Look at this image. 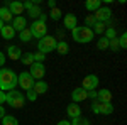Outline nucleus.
Wrapping results in <instances>:
<instances>
[{"mask_svg":"<svg viewBox=\"0 0 127 125\" xmlns=\"http://www.w3.org/2000/svg\"><path fill=\"white\" fill-rule=\"evenodd\" d=\"M15 86H17V75L12 69L2 68L0 69V90L10 91V90H15Z\"/></svg>","mask_w":127,"mask_h":125,"instance_id":"f257e3e1","label":"nucleus"},{"mask_svg":"<svg viewBox=\"0 0 127 125\" xmlns=\"http://www.w3.org/2000/svg\"><path fill=\"white\" fill-rule=\"evenodd\" d=\"M5 103H9V106L12 108H24L26 96L19 90H10V91H5Z\"/></svg>","mask_w":127,"mask_h":125,"instance_id":"f03ea898","label":"nucleus"},{"mask_svg":"<svg viewBox=\"0 0 127 125\" xmlns=\"http://www.w3.org/2000/svg\"><path fill=\"white\" fill-rule=\"evenodd\" d=\"M93 30L88 29V27H75V29L71 30V37L75 39L76 42H80V44H87V42H90V41H93Z\"/></svg>","mask_w":127,"mask_h":125,"instance_id":"7ed1b4c3","label":"nucleus"},{"mask_svg":"<svg viewBox=\"0 0 127 125\" xmlns=\"http://www.w3.org/2000/svg\"><path fill=\"white\" fill-rule=\"evenodd\" d=\"M56 44H58V39L53 37V36H44L42 39H39L37 42V52H42V54H48L51 51L56 49Z\"/></svg>","mask_w":127,"mask_h":125,"instance_id":"20e7f679","label":"nucleus"},{"mask_svg":"<svg viewBox=\"0 0 127 125\" xmlns=\"http://www.w3.org/2000/svg\"><path fill=\"white\" fill-rule=\"evenodd\" d=\"M29 30L32 34V37L36 39H42L44 36H48V25H46V22H41V20H34L31 24Z\"/></svg>","mask_w":127,"mask_h":125,"instance_id":"39448f33","label":"nucleus"},{"mask_svg":"<svg viewBox=\"0 0 127 125\" xmlns=\"http://www.w3.org/2000/svg\"><path fill=\"white\" fill-rule=\"evenodd\" d=\"M17 85H19L22 90H26V91L34 86V79H32V76L29 75V71H22L20 75H17Z\"/></svg>","mask_w":127,"mask_h":125,"instance_id":"423d86ee","label":"nucleus"},{"mask_svg":"<svg viewBox=\"0 0 127 125\" xmlns=\"http://www.w3.org/2000/svg\"><path fill=\"white\" fill-rule=\"evenodd\" d=\"M29 75L32 76V79L36 81H39V79H42L44 78V75H46V66H44V63H32L31 64V69H29Z\"/></svg>","mask_w":127,"mask_h":125,"instance_id":"0eeeda50","label":"nucleus"},{"mask_svg":"<svg viewBox=\"0 0 127 125\" xmlns=\"http://www.w3.org/2000/svg\"><path fill=\"white\" fill-rule=\"evenodd\" d=\"M93 17H95V20H97V22L108 24V22H110V19H112V10L108 9V7H100V9L95 10Z\"/></svg>","mask_w":127,"mask_h":125,"instance_id":"6e6552de","label":"nucleus"},{"mask_svg":"<svg viewBox=\"0 0 127 125\" xmlns=\"http://www.w3.org/2000/svg\"><path fill=\"white\" fill-rule=\"evenodd\" d=\"M97 86H98V76L97 75H88L81 81V88L87 90V91H92V90H95Z\"/></svg>","mask_w":127,"mask_h":125,"instance_id":"1a4fd4ad","label":"nucleus"},{"mask_svg":"<svg viewBox=\"0 0 127 125\" xmlns=\"http://www.w3.org/2000/svg\"><path fill=\"white\" fill-rule=\"evenodd\" d=\"M88 98V91L87 90H83V88H75L73 90V93H71V100H73V103H80V101H83V100H87Z\"/></svg>","mask_w":127,"mask_h":125,"instance_id":"9d476101","label":"nucleus"},{"mask_svg":"<svg viewBox=\"0 0 127 125\" xmlns=\"http://www.w3.org/2000/svg\"><path fill=\"white\" fill-rule=\"evenodd\" d=\"M97 101L98 103H112V91L107 88L97 91Z\"/></svg>","mask_w":127,"mask_h":125,"instance_id":"9b49d317","label":"nucleus"},{"mask_svg":"<svg viewBox=\"0 0 127 125\" xmlns=\"http://www.w3.org/2000/svg\"><path fill=\"white\" fill-rule=\"evenodd\" d=\"M66 115L73 120V118H76V117H81V108H80L78 103H69L68 106H66Z\"/></svg>","mask_w":127,"mask_h":125,"instance_id":"f8f14e48","label":"nucleus"},{"mask_svg":"<svg viewBox=\"0 0 127 125\" xmlns=\"http://www.w3.org/2000/svg\"><path fill=\"white\" fill-rule=\"evenodd\" d=\"M10 25H12V29L14 30H24L26 27H27V22H26V17H22V15H19V17H14V20L10 22Z\"/></svg>","mask_w":127,"mask_h":125,"instance_id":"ddd939ff","label":"nucleus"},{"mask_svg":"<svg viewBox=\"0 0 127 125\" xmlns=\"http://www.w3.org/2000/svg\"><path fill=\"white\" fill-rule=\"evenodd\" d=\"M7 9L12 12L14 17H19L24 12V5H22V2H10V3H7Z\"/></svg>","mask_w":127,"mask_h":125,"instance_id":"4468645a","label":"nucleus"},{"mask_svg":"<svg viewBox=\"0 0 127 125\" xmlns=\"http://www.w3.org/2000/svg\"><path fill=\"white\" fill-rule=\"evenodd\" d=\"M7 54H9V59H12V61H19L20 56H22V51H20L19 46H9L7 48Z\"/></svg>","mask_w":127,"mask_h":125,"instance_id":"2eb2a0df","label":"nucleus"},{"mask_svg":"<svg viewBox=\"0 0 127 125\" xmlns=\"http://www.w3.org/2000/svg\"><path fill=\"white\" fill-rule=\"evenodd\" d=\"M63 22H64V27H66V29L73 30L76 27V15H75V14H66L64 19H63Z\"/></svg>","mask_w":127,"mask_h":125,"instance_id":"dca6fc26","label":"nucleus"},{"mask_svg":"<svg viewBox=\"0 0 127 125\" xmlns=\"http://www.w3.org/2000/svg\"><path fill=\"white\" fill-rule=\"evenodd\" d=\"M0 20H2L3 24H10V22L14 20V15H12V12H10L7 7H0Z\"/></svg>","mask_w":127,"mask_h":125,"instance_id":"f3484780","label":"nucleus"},{"mask_svg":"<svg viewBox=\"0 0 127 125\" xmlns=\"http://www.w3.org/2000/svg\"><path fill=\"white\" fill-rule=\"evenodd\" d=\"M0 34H2V37H3V39L10 41V39H14V36H15V30L12 29L10 24H5V25L2 27V30H0Z\"/></svg>","mask_w":127,"mask_h":125,"instance_id":"a211bd4d","label":"nucleus"},{"mask_svg":"<svg viewBox=\"0 0 127 125\" xmlns=\"http://www.w3.org/2000/svg\"><path fill=\"white\" fill-rule=\"evenodd\" d=\"M32 90H34L37 95H44V93L49 90V86H48V83H46V81H34Z\"/></svg>","mask_w":127,"mask_h":125,"instance_id":"6ab92c4d","label":"nucleus"},{"mask_svg":"<svg viewBox=\"0 0 127 125\" xmlns=\"http://www.w3.org/2000/svg\"><path fill=\"white\" fill-rule=\"evenodd\" d=\"M56 51H58V54H61V56L68 54V51H69L68 42H66V41H58V44H56Z\"/></svg>","mask_w":127,"mask_h":125,"instance_id":"aec40b11","label":"nucleus"},{"mask_svg":"<svg viewBox=\"0 0 127 125\" xmlns=\"http://www.w3.org/2000/svg\"><path fill=\"white\" fill-rule=\"evenodd\" d=\"M114 105L112 103H100V115H112Z\"/></svg>","mask_w":127,"mask_h":125,"instance_id":"412c9836","label":"nucleus"},{"mask_svg":"<svg viewBox=\"0 0 127 125\" xmlns=\"http://www.w3.org/2000/svg\"><path fill=\"white\" fill-rule=\"evenodd\" d=\"M100 7H102V2L100 0H88V2H85V9L90 10V12L100 9Z\"/></svg>","mask_w":127,"mask_h":125,"instance_id":"4be33fe9","label":"nucleus"},{"mask_svg":"<svg viewBox=\"0 0 127 125\" xmlns=\"http://www.w3.org/2000/svg\"><path fill=\"white\" fill-rule=\"evenodd\" d=\"M2 125H19V120L14 115H3L2 117Z\"/></svg>","mask_w":127,"mask_h":125,"instance_id":"5701e85b","label":"nucleus"},{"mask_svg":"<svg viewBox=\"0 0 127 125\" xmlns=\"http://www.w3.org/2000/svg\"><path fill=\"white\" fill-rule=\"evenodd\" d=\"M19 37H20L22 42H29V41H32V34H31L29 27H26L24 30H20V32H19Z\"/></svg>","mask_w":127,"mask_h":125,"instance_id":"b1692460","label":"nucleus"},{"mask_svg":"<svg viewBox=\"0 0 127 125\" xmlns=\"http://www.w3.org/2000/svg\"><path fill=\"white\" fill-rule=\"evenodd\" d=\"M20 61H22V64L31 66V64L34 63V54H32V52H26V54H22V56H20Z\"/></svg>","mask_w":127,"mask_h":125,"instance_id":"393cba45","label":"nucleus"},{"mask_svg":"<svg viewBox=\"0 0 127 125\" xmlns=\"http://www.w3.org/2000/svg\"><path fill=\"white\" fill-rule=\"evenodd\" d=\"M27 12H29L27 15H29L31 19H34V20H37V19H39V15L42 14V12H41V7H39V5H34V7H32L31 10H27Z\"/></svg>","mask_w":127,"mask_h":125,"instance_id":"a878e982","label":"nucleus"},{"mask_svg":"<svg viewBox=\"0 0 127 125\" xmlns=\"http://www.w3.org/2000/svg\"><path fill=\"white\" fill-rule=\"evenodd\" d=\"M71 125H92V124H90V120L85 118V117H76V118L71 120Z\"/></svg>","mask_w":127,"mask_h":125,"instance_id":"bb28decb","label":"nucleus"},{"mask_svg":"<svg viewBox=\"0 0 127 125\" xmlns=\"http://www.w3.org/2000/svg\"><path fill=\"white\" fill-rule=\"evenodd\" d=\"M49 17L53 20H59L61 17H63V12L58 9V7H54V9H51V12H49Z\"/></svg>","mask_w":127,"mask_h":125,"instance_id":"cd10ccee","label":"nucleus"},{"mask_svg":"<svg viewBox=\"0 0 127 125\" xmlns=\"http://www.w3.org/2000/svg\"><path fill=\"white\" fill-rule=\"evenodd\" d=\"M103 37L108 39V41H110V39H115V37H117V32H115V29H114V27H107V29H105V32H103Z\"/></svg>","mask_w":127,"mask_h":125,"instance_id":"c85d7f7f","label":"nucleus"},{"mask_svg":"<svg viewBox=\"0 0 127 125\" xmlns=\"http://www.w3.org/2000/svg\"><path fill=\"white\" fill-rule=\"evenodd\" d=\"M105 29H107V27H105L103 22H97V24L93 25V29H92V30H93V34H103Z\"/></svg>","mask_w":127,"mask_h":125,"instance_id":"c756f323","label":"nucleus"},{"mask_svg":"<svg viewBox=\"0 0 127 125\" xmlns=\"http://www.w3.org/2000/svg\"><path fill=\"white\" fill-rule=\"evenodd\" d=\"M97 48L100 49V51H105V49H108V39H105L103 36L98 39V42H97Z\"/></svg>","mask_w":127,"mask_h":125,"instance_id":"7c9ffc66","label":"nucleus"},{"mask_svg":"<svg viewBox=\"0 0 127 125\" xmlns=\"http://www.w3.org/2000/svg\"><path fill=\"white\" fill-rule=\"evenodd\" d=\"M117 41H119V49H126L127 48V32H122V36Z\"/></svg>","mask_w":127,"mask_h":125,"instance_id":"2f4dec72","label":"nucleus"},{"mask_svg":"<svg viewBox=\"0 0 127 125\" xmlns=\"http://www.w3.org/2000/svg\"><path fill=\"white\" fill-rule=\"evenodd\" d=\"M97 24V20H95V17H93V14H90V15H87V19H85V27H88V29H92L93 25Z\"/></svg>","mask_w":127,"mask_h":125,"instance_id":"473e14b6","label":"nucleus"},{"mask_svg":"<svg viewBox=\"0 0 127 125\" xmlns=\"http://www.w3.org/2000/svg\"><path fill=\"white\" fill-rule=\"evenodd\" d=\"M26 100H29V101H36V98H37V93H36V91H34V90H32V88H31V90H27V91H26Z\"/></svg>","mask_w":127,"mask_h":125,"instance_id":"72a5a7b5","label":"nucleus"},{"mask_svg":"<svg viewBox=\"0 0 127 125\" xmlns=\"http://www.w3.org/2000/svg\"><path fill=\"white\" fill-rule=\"evenodd\" d=\"M108 49H110V51H119V41H117V37L108 41Z\"/></svg>","mask_w":127,"mask_h":125,"instance_id":"f704fd0d","label":"nucleus"},{"mask_svg":"<svg viewBox=\"0 0 127 125\" xmlns=\"http://www.w3.org/2000/svg\"><path fill=\"white\" fill-rule=\"evenodd\" d=\"M46 59V54H42V52H36L34 54V63H42Z\"/></svg>","mask_w":127,"mask_h":125,"instance_id":"c9c22d12","label":"nucleus"},{"mask_svg":"<svg viewBox=\"0 0 127 125\" xmlns=\"http://www.w3.org/2000/svg\"><path fill=\"white\" fill-rule=\"evenodd\" d=\"M92 112H93V113H97V115H100V103H98L97 100L92 103Z\"/></svg>","mask_w":127,"mask_h":125,"instance_id":"e433bc0d","label":"nucleus"},{"mask_svg":"<svg viewBox=\"0 0 127 125\" xmlns=\"http://www.w3.org/2000/svg\"><path fill=\"white\" fill-rule=\"evenodd\" d=\"M88 98H93V100H97V90H92V91H88Z\"/></svg>","mask_w":127,"mask_h":125,"instance_id":"4c0bfd02","label":"nucleus"},{"mask_svg":"<svg viewBox=\"0 0 127 125\" xmlns=\"http://www.w3.org/2000/svg\"><path fill=\"white\" fill-rule=\"evenodd\" d=\"M3 103H5V91L0 90V105H3Z\"/></svg>","mask_w":127,"mask_h":125,"instance_id":"58836bf2","label":"nucleus"},{"mask_svg":"<svg viewBox=\"0 0 127 125\" xmlns=\"http://www.w3.org/2000/svg\"><path fill=\"white\" fill-rule=\"evenodd\" d=\"M5 59H7V58H5V54H3V52H0V68L5 64Z\"/></svg>","mask_w":127,"mask_h":125,"instance_id":"ea45409f","label":"nucleus"},{"mask_svg":"<svg viewBox=\"0 0 127 125\" xmlns=\"http://www.w3.org/2000/svg\"><path fill=\"white\" fill-rule=\"evenodd\" d=\"M46 19H48V15H46V14H41L37 20H41V22H46Z\"/></svg>","mask_w":127,"mask_h":125,"instance_id":"a19ab883","label":"nucleus"},{"mask_svg":"<svg viewBox=\"0 0 127 125\" xmlns=\"http://www.w3.org/2000/svg\"><path fill=\"white\" fill-rule=\"evenodd\" d=\"M48 5H49V9H54V7H56V2H54V0H49Z\"/></svg>","mask_w":127,"mask_h":125,"instance_id":"79ce46f5","label":"nucleus"},{"mask_svg":"<svg viewBox=\"0 0 127 125\" xmlns=\"http://www.w3.org/2000/svg\"><path fill=\"white\" fill-rule=\"evenodd\" d=\"M3 115H5V108H3V105H0V120H2Z\"/></svg>","mask_w":127,"mask_h":125,"instance_id":"37998d69","label":"nucleus"},{"mask_svg":"<svg viewBox=\"0 0 127 125\" xmlns=\"http://www.w3.org/2000/svg\"><path fill=\"white\" fill-rule=\"evenodd\" d=\"M56 125H71V122H68V120H61V122H58Z\"/></svg>","mask_w":127,"mask_h":125,"instance_id":"c03bdc74","label":"nucleus"},{"mask_svg":"<svg viewBox=\"0 0 127 125\" xmlns=\"http://www.w3.org/2000/svg\"><path fill=\"white\" fill-rule=\"evenodd\" d=\"M3 25H5V24H3V22L0 20V30H2V27H3Z\"/></svg>","mask_w":127,"mask_h":125,"instance_id":"a18cd8bd","label":"nucleus"}]
</instances>
